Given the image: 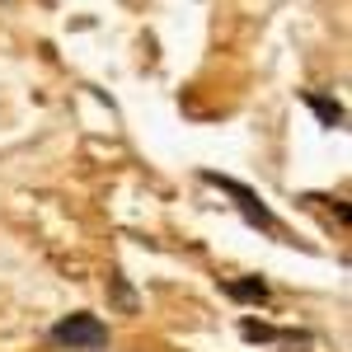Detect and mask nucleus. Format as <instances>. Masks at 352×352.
<instances>
[{"mask_svg":"<svg viewBox=\"0 0 352 352\" xmlns=\"http://www.w3.org/2000/svg\"><path fill=\"white\" fill-rule=\"evenodd\" d=\"M52 343H61L71 352H99V348H109V324L99 315L80 310V315H66V320L52 324Z\"/></svg>","mask_w":352,"mask_h":352,"instance_id":"f257e3e1","label":"nucleus"},{"mask_svg":"<svg viewBox=\"0 0 352 352\" xmlns=\"http://www.w3.org/2000/svg\"><path fill=\"white\" fill-rule=\"evenodd\" d=\"M202 179H207V184H217L221 192H230V197L240 202V212H244V217H249V221H254V226H263V230H272V235L282 230V226H277V217H272L268 207L258 202V192H249V188H244V184H235V179H221V174H212V169H207Z\"/></svg>","mask_w":352,"mask_h":352,"instance_id":"f03ea898","label":"nucleus"},{"mask_svg":"<svg viewBox=\"0 0 352 352\" xmlns=\"http://www.w3.org/2000/svg\"><path fill=\"white\" fill-rule=\"evenodd\" d=\"M226 292L235 300H258V305H263V300H268V282H263V277H240V282H226Z\"/></svg>","mask_w":352,"mask_h":352,"instance_id":"7ed1b4c3","label":"nucleus"},{"mask_svg":"<svg viewBox=\"0 0 352 352\" xmlns=\"http://www.w3.org/2000/svg\"><path fill=\"white\" fill-rule=\"evenodd\" d=\"M305 104L320 113V122H324V127H338V122H343V109H338V104H329V99H320V94H305Z\"/></svg>","mask_w":352,"mask_h":352,"instance_id":"20e7f679","label":"nucleus"},{"mask_svg":"<svg viewBox=\"0 0 352 352\" xmlns=\"http://www.w3.org/2000/svg\"><path fill=\"white\" fill-rule=\"evenodd\" d=\"M240 333H244V338H254V343H268V338H277V329H268V324H254V320H244V324H240Z\"/></svg>","mask_w":352,"mask_h":352,"instance_id":"39448f33","label":"nucleus"}]
</instances>
